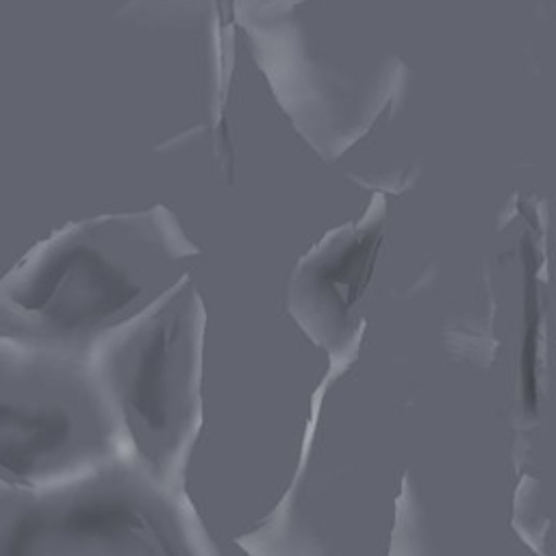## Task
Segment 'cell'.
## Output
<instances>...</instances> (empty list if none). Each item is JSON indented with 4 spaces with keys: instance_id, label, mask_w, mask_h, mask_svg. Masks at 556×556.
<instances>
[{
    "instance_id": "1",
    "label": "cell",
    "mask_w": 556,
    "mask_h": 556,
    "mask_svg": "<svg viewBox=\"0 0 556 556\" xmlns=\"http://www.w3.org/2000/svg\"><path fill=\"white\" fill-rule=\"evenodd\" d=\"M150 224L106 215L41 239L0 278V334L85 358L148 291V258H172Z\"/></svg>"
},
{
    "instance_id": "2",
    "label": "cell",
    "mask_w": 556,
    "mask_h": 556,
    "mask_svg": "<svg viewBox=\"0 0 556 556\" xmlns=\"http://www.w3.org/2000/svg\"><path fill=\"white\" fill-rule=\"evenodd\" d=\"M109 417L85 358L0 334V482L46 486L87 473L109 450Z\"/></svg>"
}]
</instances>
